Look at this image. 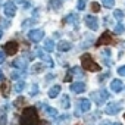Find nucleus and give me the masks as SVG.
<instances>
[{"mask_svg":"<svg viewBox=\"0 0 125 125\" xmlns=\"http://www.w3.org/2000/svg\"><path fill=\"white\" fill-rule=\"evenodd\" d=\"M19 124L21 125H38L37 110L34 107H25L24 112H22V115H21Z\"/></svg>","mask_w":125,"mask_h":125,"instance_id":"nucleus-1","label":"nucleus"},{"mask_svg":"<svg viewBox=\"0 0 125 125\" xmlns=\"http://www.w3.org/2000/svg\"><path fill=\"white\" fill-rule=\"evenodd\" d=\"M81 66L85 71H90V72H99L100 71V65L96 63L94 59H93V56L88 54V53H84L81 56Z\"/></svg>","mask_w":125,"mask_h":125,"instance_id":"nucleus-2","label":"nucleus"},{"mask_svg":"<svg viewBox=\"0 0 125 125\" xmlns=\"http://www.w3.org/2000/svg\"><path fill=\"white\" fill-rule=\"evenodd\" d=\"M110 97V93L107 91V90H104V88H102V90H99V91H93L91 93V99L96 102V104H103L107 99Z\"/></svg>","mask_w":125,"mask_h":125,"instance_id":"nucleus-3","label":"nucleus"},{"mask_svg":"<svg viewBox=\"0 0 125 125\" xmlns=\"http://www.w3.org/2000/svg\"><path fill=\"white\" fill-rule=\"evenodd\" d=\"M115 43H116V40L113 38L112 32L104 31V32L99 37V40L96 41V46H97V47H100V46H107V44H115Z\"/></svg>","mask_w":125,"mask_h":125,"instance_id":"nucleus-4","label":"nucleus"},{"mask_svg":"<svg viewBox=\"0 0 125 125\" xmlns=\"http://www.w3.org/2000/svg\"><path fill=\"white\" fill-rule=\"evenodd\" d=\"M28 38L31 41H34V43H38V41H41L44 38V31L43 30H31L28 32Z\"/></svg>","mask_w":125,"mask_h":125,"instance_id":"nucleus-5","label":"nucleus"},{"mask_svg":"<svg viewBox=\"0 0 125 125\" xmlns=\"http://www.w3.org/2000/svg\"><path fill=\"white\" fill-rule=\"evenodd\" d=\"M3 10H5V15H6L8 18L15 16V13H16V6H15V2H10V0H8V2L5 3Z\"/></svg>","mask_w":125,"mask_h":125,"instance_id":"nucleus-6","label":"nucleus"},{"mask_svg":"<svg viewBox=\"0 0 125 125\" xmlns=\"http://www.w3.org/2000/svg\"><path fill=\"white\" fill-rule=\"evenodd\" d=\"M84 21H85L87 27H88L91 31H96V30L99 28V19H97L94 15H87V16L84 18Z\"/></svg>","mask_w":125,"mask_h":125,"instance_id":"nucleus-7","label":"nucleus"},{"mask_svg":"<svg viewBox=\"0 0 125 125\" xmlns=\"http://www.w3.org/2000/svg\"><path fill=\"white\" fill-rule=\"evenodd\" d=\"M3 49H5L6 54L12 56V54H15V53L18 52V43H16V41H8V43L5 44Z\"/></svg>","mask_w":125,"mask_h":125,"instance_id":"nucleus-8","label":"nucleus"},{"mask_svg":"<svg viewBox=\"0 0 125 125\" xmlns=\"http://www.w3.org/2000/svg\"><path fill=\"white\" fill-rule=\"evenodd\" d=\"M90 107H91L90 100H88V99H81V100L78 102V109H80V110L77 112V115H80L81 112H88Z\"/></svg>","mask_w":125,"mask_h":125,"instance_id":"nucleus-9","label":"nucleus"},{"mask_svg":"<svg viewBox=\"0 0 125 125\" xmlns=\"http://www.w3.org/2000/svg\"><path fill=\"white\" fill-rule=\"evenodd\" d=\"M119 110H121V103H118V102H112L106 106V113L107 115H116Z\"/></svg>","mask_w":125,"mask_h":125,"instance_id":"nucleus-10","label":"nucleus"},{"mask_svg":"<svg viewBox=\"0 0 125 125\" xmlns=\"http://www.w3.org/2000/svg\"><path fill=\"white\" fill-rule=\"evenodd\" d=\"M37 56H38V57H40L41 60L47 62V65H49L50 68H53V66H54V62H53V59H52V57H50V56H49V54H47L46 52H43L41 49H40V50L37 52Z\"/></svg>","mask_w":125,"mask_h":125,"instance_id":"nucleus-11","label":"nucleus"},{"mask_svg":"<svg viewBox=\"0 0 125 125\" xmlns=\"http://www.w3.org/2000/svg\"><path fill=\"white\" fill-rule=\"evenodd\" d=\"M110 90L115 91V93H121V91L124 90V83H122L119 78L112 80V83H110Z\"/></svg>","mask_w":125,"mask_h":125,"instance_id":"nucleus-12","label":"nucleus"},{"mask_svg":"<svg viewBox=\"0 0 125 125\" xmlns=\"http://www.w3.org/2000/svg\"><path fill=\"white\" fill-rule=\"evenodd\" d=\"M84 90H85V84L81 83V81H78V83H72V84H71V91H72V93L80 94V93H84Z\"/></svg>","mask_w":125,"mask_h":125,"instance_id":"nucleus-13","label":"nucleus"},{"mask_svg":"<svg viewBox=\"0 0 125 125\" xmlns=\"http://www.w3.org/2000/svg\"><path fill=\"white\" fill-rule=\"evenodd\" d=\"M27 65H28V62H27L25 57H19V59H15L13 60V66L15 68H19L21 71H24L27 68Z\"/></svg>","mask_w":125,"mask_h":125,"instance_id":"nucleus-14","label":"nucleus"},{"mask_svg":"<svg viewBox=\"0 0 125 125\" xmlns=\"http://www.w3.org/2000/svg\"><path fill=\"white\" fill-rule=\"evenodd\" d=\"M71 47H72V44H71L69 41H66V40H62V41H59V44H57V50H59V52H69Z\"/></svg>","mask_w":125,"mask_h":125,"instance_id":"nucleus-15","label":"nucleus"},{"mask_svg":"<svg viewBox=\"0 0 125 125\" xmlns=\"http://www.w3.org/2000/svg\"><path fill=\"white\" fill-rule=\"evenodd\" d=\"M78 21H80V18H78L77 13H69V15L63 19V22H69V24H74V25H78Z\"/></svg>","mask_w":125,"mask_h":125,"instance_id":"nucleus-16","label":"nucleus"},{"mask_svg":"<svg viewBox=\"0 0 125 125\" xmlns=\"http://www.w3.org/2000/svg\"><path fill=\"white\" fill-rule=\"evenodd\" d=\"M59 93H60V85H53V87L49 90V97H50V99H54V97L59 96Z\"/></svg>","mask_w":125,"mask_h":125,"instance_id":"nucleus-17","label":"nucleus"},{"mask_svg":"<svg viewBox=\"0 0 125 125\" xmlns=\"http://www.w3.org/2000/svg\"><path fill=\"white\" fill-rule=\"evenodd\" d=\"M49 8L53 10H59L62 8V2L60 0H49Z\"/></svg>","mask_w":125,"mask_h":125,"instance_id":"nucleus-18","label":"nucleus"},{"mask_svg":"<svg viewBox=\"0 0 125 125\" xmlns=\"http://www.w3.org/2000/svg\"><path fill=\"white\" fill-rule=\"evenodd\" d=\"M44 50H46V52H53V50H54V41H53L52 38H47V40L44 41Z\"/></svg>","mask_w":125,"mask_h":125,"instance_id":"nucleus-19","label":"nucleus"},{"mask_svg":"<svg viewBox=\"0 0 125 125\" xmlns=\"http://www.w3.org/2000/svg\"><path fill=\"white\" fill-rule=\"evenodd\" d=\"M124 16H125V15H124V12H122L121 9H115V10H113V18H115L116 21L121 22V21L124 19Z\"/></svg>","mask_w":125,"mask_h":125,"instance_id":"nucleus-20","label":"nucleus"},{"mask_svg":"<svg viewBox=\"0 0 125 125\" xmlns=\"http://www.w3.org/2000/svg\"><path fill=\"white\" fill-rule=\"evenodd\" d=\"M46 113L49 116H52V118H56L57 116V110L54 107H50V106H46Z\"/></svg>","mask_w":125,"mask_h":125,"instance_id":"nucleus-21","label":"nucleus"},{"mask_svg":"<svg viewBox=\"0 0 125 125\" xmlns=\"http://www.w3.org/2000/svg\"><path fill=\"white\" fill-rule=\"evenodd\" d=\"M43 63H35V65H32V68H31V72L32 74H38V72H41L43 71Z\"/></svg>","mask_w":125,"mask_h":125,"instance_id":"nucleus-22","label":"nucleus"},{"mask_svg":"<svg viewBox=\"0 0 125 125\" xmlns=\"http://www.w3.org/2000/svg\"><path fill=\"white\" fill-rule=\"evenodd\" d=\"M24 88H25V83H24L22 80H21V81H18V83L15 84V91H16V93H21Z\"/></svg>","mask_w":125,"mask_h":125,"instance_id":"nucleus-23","label":"nucleus"},{"mask_svg":"<svg viewBox=\"0 0 125 125\" xmlns=\"http://www.w3.org/2000/svg\"><path fill=\"white\" fill-rule=\"evenodd\" d=\"M102 3H103V6H104V8L112 9V8L115 6V0H102Z\"/></svg>","mask_w":125,"mask_h":125,"instance_id":"nucleus-24","label":"nucleus"},{"mask_svg":"<svg viewBox=\"0 0 125 125\" xmlns=\"http://www.w3.org/2000/svg\"><path fill=\"white\" fill-rule=\"evenodd\" d=\"M62 107H63V109H68L69 107V97L68 96H63V97H62Z\"/></svg>","mask_w":125,"mask_h":125,"instance_id":"nucleus-25","label":"nucleus"},{"mask_svg":"<svg viewBox=\"0 0 125 125\" xmlns=\"http://www.w3.org/2000/svg\"><path fill=\"white\" fill-rule=\"evenodd\" d=\"M113 30H115V32H116V34H119V35H121V34H122V32L125 31V28H124V25H122L121 22H119V24H116Z\"/></svg>","mask_w":125,"mask_h":125,"instance_id":"nucleus-26","label":"nucleus"},{"mask_svg":"<svg viewBox=\"0 0 125 125\" xmlns=\"http://www.w3.org/2000/svg\"><path fill=\"white\" fill-rule=\"evenodd\" d=\"M85 5H87V0H78L77 9H78V10H84V9H85Z\"/></svg>","mask_w":125,"mask_h":125,"instance_id":"nucleus-27","label":"nucleus"},{"mask_svg":"<svg viewBox=\"0 0 125 125\" xmlns=\"http://www.w3.org/2000/svg\"><path fill=\"white\" fill-rule=\"evenodd\" d=\"M2 91H3V96L8 97V94H9V84H8V83H3V85H2Z\"/></svg>","mask_w":125,"mask_h":125,"instance_id":"nucleus-28","label":"nucleus"},{"mask_svg":"<svg viewBox=\"0 0 125 125\" xmlns=\"http://www.w3.org/2000/svg\"><path fill=\"white\" fill-rule=\"evenodd\" d=\"M71 72H72V75H77V77H83L84 74H83V71L80 69V68H72L71 69Z\"/></svg>","mask_w":125,"mask_h":125,"instance_id":"nucleus-29","label":"nucleus"},{"mask_svg":"<svg viewBox=\"0 0 125 125\" xmlns=\"http://www.w3.org/2000/svg\"><path fill=\"white\" fill-rule=\"evenodd\" d=\"M24 75H25V71H21V72H19V71H16V72H13V74H12V78L18 80V78H22Z\"/></svg>","mask_w":125,"mask_h":125,"instance_id":"nucleus-30","label":"nucleus"},{"mask_svg":"<svg viewBox=\"0 0 125 125\" xmlns=\"http://www.w3.org/2000/svg\"><path fill=\"white\" fill-rule=\"evenodd\" d=\"M37 21L35 19H27V21H24V24H22V28H27L28 25H34Z\"/></svg>","mask_w":125,"mask_h":125,"instance_id":"nucleus-31","label":"nucleus"},{"mask_svg":"<svg viewBox=\"0 0 125 125\" xmlns=\"http://www.w3.org/2000/svg\"><path fill=\"white\" fill-rule=\"evenodd\" d=\"M24 103H25V99H24V97H19V99H16V100H15V103H13V104H15L16 107H19V106H22Z\"/></svg>","mask_w":125,"mask_h":125,"instance_id":"nucleus-32","label":"nucleus"},{"mask_svg":"<svg viewBox=\"0 0 125 125\" xmlns=\"http://www.w3.org/2000/svg\"><path fill=\"white\" fill-rule=\"evenodd\" d=\"M91 10L97 13V12L100 10V5H99V3H96V2H93V3H91Z\"/></svg>","mask_w":125,"mask_h":125,"instance_id":"nucleus-33","label":"nucleus"},{"mask_svg":"<svg viewBox=\"0 0 125 125\" xmlns=\"http://www.w3.org/2000/svg\"><path fill=\"white\" fill-rule=\"evenodd\" d=\"M6 59V52L5 50H0V63H3Z\"/></svg>","mask_w":125,"mask_h":125,"instance_id":"nucleus-34","label":"nucleus"},{"mask_svg":"<svg viewBox=\"0 0 125 125\" xmlns=\"http://www.w3.org/2000/svg\"><path fill=\"white\" fill-rule=\"evenodd\" d=\"M118 74H119L121 77H125V65H124V66H119V68H118Z\"/></svg>","mask_w":125,"mask_h":125,"instance_id":"nucleus-35","label":"nucleus"},{"mask_svg":"<svg viewBox=\"0 0 125 125\" xmlns=\"http://www.w3.org/2000/svg\"><path fill=\"white\" fill-rule=\"evenodd\" d=\"M72 77H74V75H72V72H71V69H69V71H68V74H66V77H65V81H71V80H72Z\"/></svg>","mask_w":125,"mask_h":125,"instance_id":"nucleus-36","label":"nucleus"},{"mask_svg":"<svg viewBox=\"0 0 125 125\" xmlns=\"http://www.w3.org/2000/svg\"><path fill=\"white\" fill-rule=\"evenodd\" d=\"M109 75H110V74H109V71H107L106 74H103V75H100V77H99V81H103V80H104V78H107Z\"/></svg>","mask_w":125,"mask_h":125,"instance_id":"nucleus-37","label":"nucleus"},{"mask_svg":"<svg viewBox=\"0 0 125 125\" xmlns=\"http://www.w3.org/2000/svg\"><path fill=\"white\" fill-rule=\"evenodd\" d=\"M37 91H38V87H37V85H34V87H32V90H31V93H30V94H31V96H35V94H37Z\"/></svg>","mask_w":125,"mask_h":125,"instance_id":"nucleus-38","label":"nucleus"},{"mask_svg":"<svg viewBox=\"0 0 125 125\" xmlns=\"http://www.w3.org/2000/svg\"><path fill=\"white\" fill-rule=\"evenodd\" d=\"M103 56H107V57H109V56H110V50H109V49L103 50Z\"/></svg>","mask_w":125,"mask_h":125,"instance_id":"nucleus-39","label":"nucleus"},{"mask_svg":"<svg viewBox=\"0 0 125 125\" xmlns=\"http://www.w3.org/2000/svg\"><path fill=\"white\" fill-rule=\"evenodd\" d=\"M6 124V116H2V119H0V125H5Z\"/></svg>","mask_w":125,"mask_h":125,"instance_id":"nucleus-40","label":"nucleus"},{"mask_svg":"<svg viewBox=\"0 0 125 125\" xmlns=\"http://www.w3.org/2000/svg\"><path fill=\"white\" fill-rule=\"evenodd\" d=\"M102 125H121V124H119V122H112V124H109V122L106 124V122H104V124H102Z\"/></svg>","mask_w":125,"mask_h":125,"instance_id":"nucleus-41","label":"nucleus"},{"mask_svg":"<svg viewBox=\"0 0 125 125\" xmlns=\"http://www.w3.org/2000/svg\"><path fill=\"white\" fill-rule=\"evenodd\" d=\"M13 2H15V3H19V5H22V3H27L25 0H13Z\"/></svg>","mask_w":125,"mask_h":125,"instance_id":"nucleus-42","label":"nucleus"},{"mask_svg":"<svg viewBox=\"0 0 125 125\" xmlns=\"http://www.w3.org/2000/svg\"><path fill=\"white\" fill-rule=\"evenodd\" d=\"M0 80H3V72H2V69H0Z\"/></svg>","mask_w":125,"mask_h":125,"instance_id":"nucleus-43","label":"nucleus"},{"mask_svg":"<svg viewBox=\"0 0 125 125\" xmlns=\"http://www.w3.org/2000/svg\"><path fill=\"white\" fill-rule=\"evenodd\" d=\"M2 35H3V31H2V28H0V38H2Z\"/></svg>","mask_w":125,"mask_h":125,"instance_id":"nucleus-44","label":"nucleus"},{"mask_svg":"<svg viewBox=\"0 0 125 125\" xmlns=\"http://www.w3.org/2000/svg\"><path fill=\"white\" fill-rule=\"evenodd\" d=\"M41 125H49V124H47L46 121H43V122H41Z\"/></svg>","mask_w":125,"mask_h":125,"instance_id":"nucleus-45","label":"nucleus"},{"mask_svg":"<svg viewBox=\"0 0 125 125\" xmlns=\"http://www.w3.org/2000/svg\"><path fill=\"white\" fill-rule=\"evenodd\" d=\"M124 119H125V113H124Z\"/></svg>","mask_w":125,"mask_h":125,"instance_id":"nucleus-46","label":"nucleus"}]
</instances>
